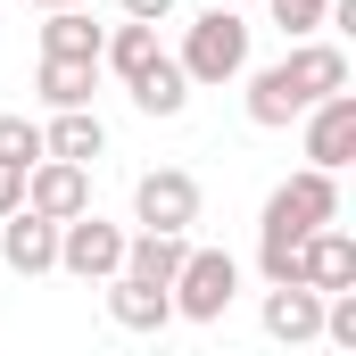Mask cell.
Instances as JSON below:
<instances>
[{
  "instance_id": "1",
  "label": "cell",
  "mask_w": 356,
  "mask_h": 356,
  "mask_svg": "<svg viewBox=\"0 0 356 356\" xmlns=\"http://www.w3.org/2000/svg\"><path fill=\"white\" fill-rule=\"evenodd\" d=\"M348 83V50L340 42H315V33H298L290 42V58H273V67H249V124H266V133H282V124H298L323 91Z\"/></svg>"
},
{
  "instance_id": "2",
  "label": "cell",
  "mask_w": 356,
  "mask_h": 356,
  "mask_svg": "<svg viewBox=\"0 0 356 356\" xmlns=\"http://www.w3.org/2000/svg\"><path fill=\"white\" fill-rule=\"evenodd\" d=\"M340 216V175L332 166H298L290 182L266 191V216H257V273L266 282H298V241L315 224Z\"/></svg>"
},
{
  "instance_id": "3",
  "label": "cell",
  "mask_w": 356,
  "mask_h": 356,
  "mask_svg": "<svg viewBox=\"0 0 356 356\" xmlns=\"http://www.w3.org/2000/svg\"><path fill=\"white\" fill-rule=\"evenodd\" d=\"M175 67L191 75V91H224L249 75V17L241 8H199L191 25H182V50Z\"/></svg>"
},
{
  "instance_id": "4",
  "label": "cell",
  "mask_w": 356,
  "mask_h": 356,
  "mask_svg": "<svg viewBox=\"0 0 356 356\" xmlns=\"http://www.w3.org/2000/svg\"><path fill=\"white\" fill-rule=\"evenodd\" d=\"M166 290H175L182 323H224L232 298H241V257H232V249H182V266H175Z\"/></svg>"
},
{
  "instance_id": "5",
  "label": "cell",
  "mask_w": 356,
  "mask_h": 356,
  "mask_svg": "<svg viewBox=\"0 0 356 356\" xmlns=\"http://www.w3.org/2000/svg\"><path fill=\"white\" fill-rule=\"evenodd\" d=\"M133 224L149 232H191L199 224V175L191 166H149L133 182Z\"/></svg>"
},
{
  "instance_id": "6",
  "label": "cell",
  "mask_w": 356,
  "mask_h": 356,
  "mask_svg": "<svg viewBox=\"0 0 356 356\" xmlns=\"http://www.w3.org/2000/svg\"><path fill=\"white\" fill-rule=\"evenodd\" d=\"M124 266V224H108V216H67L58 224V273H75V282H108V273Z\"/></svg>"
},
{
  "instance_id": "7",
  "label": "cell",
  "mask_w": 356,
  "mask_h": 356,
  "mask_svg": "<svg viewBox=\"0 0 356 356\" xmlns=\"http://www.w3.org/2000/svg\"><path fill=\"white\" fill-rule=\"evenodd\" d=\"M298 124H307V166H332V175H340V166L356 158V91H348V83L323 91Z\"/></svg>"
},
{
  "instance_id": "8",
  "label": "cell",
  "mask_w": 356,
  "mask_h": 356,
  "mask_svg": "<svg viewBox=\"0 0 356 356\" xmlns=\"http://www.w3.org/2000/svg\"><path fill=\"white\" fill-rule=\"evenodd\" d=\"M25 207L50 216V224L83 216L91 207V166H75V158H33V166H25Z\"/></svg>"
},
{
  "instance_id": "9",
  "label": "cell",
  "mask_w": 356,
  "mask_h": 356,
  "mask_svg": "<svg viewBox=\"0 0 356 356\" xmlns=\"http://www.w3.org/2000/svg\"><path fill=\"white\" fill-rule=\"evenodd\" d=\"M0 266L25 273V282H33V273H58V224L33 216V207L17 199V207L0 216Z\"/></svg>"
},
{
  "instance_id": "10",
  "label": "cell",
  "mask_w": 356,
  "mask_h": 356,
  "mask_svg": "<svg viewBox=\"0 0 356 356\" xmlns=\"http://www.w3.org/2000/svg\"><path fill=\"white\" fill-rule=\"evenodd\" d=\"M298 282H307V290H356V232L340 216L298 241Z\"/></svg>"
},
{
  "instance_id": "11",
  "label": "cell",
  "mask_w": 356,
  "mask_h": 356,
  "mask_svg": "<svg viewBox=\"0 0 356 356\" xmlns=\"http://www.w3.org/2000/svg\"><path fill=\"white\" fill-rule=\"evenodd\" d=\"M266 340H282V348L323 340V290H307V282H266Z\"/></svg>"
},
{
  "instance_id": "12",
  "label": "cell",
  "mask_w": 356,
  "mask_h": 356,
  "mask_svg": "<svg viewBox=\"0 0 356 356\" xmlns=\"http://www.w3.org/2000/svg\"><path fill=\"white\" fill-rule=\"evenodd\" d=\"M108 315L124 332H166L175 323V290L166 282H141V273H108Z\"/></svg>"
},
{
  "instance_id": "13",
  "label": "cell",
  "mask_w": 356,
  "mask_h": 356,
  "mask_svg": "<svg viewBox=\"0 0 356 356\" xmlns=\"http://www.w3.org/2000/svg\"><path fill=\"white\" fill-rule=\"evenodd\" d=\"M42 158H75V166L108 158V124H99L91 108H50V124H42Z\"/></svg>"
},
{
  "instance_id": "14",
  "label": "cell",
  "mask_w": 356,
  "mask_h": 356,
  "mask_svg": "<svg viewBox=\"0 0 356 356\" xmlns=\"http://www.w3.org/2000/svg\"><path fill=\"white\" fill-rule=\"evenodd\" d=\"M42 58H99V25H91L83 0L42 8Z\"/></svg>"
},
{
  "instance_id": "15",
  "label": "cell",
  "mask_w": 356,
  "mask_h": 356,
  "mask_svg": "<svg viewBox=\"0 0 356 356\" xmlns=\"http://www.w3.org/2000/svg\"><path fill=\"white\" fill-rule=\"evenodd\" d=\"M182 249H191V232H124V266L116 273H141V282H175V266H182Z\"/></svg>"
},
{
  "instance_id": "16",
  "label": "cell",
  "mask_w": 356,
  "mask_h": 356,
  "mask_svg": "<svg viewBox=\"0 0 356 356\" xmlns=\"http://www.w3.org/2000/svg\"><path fill=\"white\" fill-rule=\"evenodd\" d=\"M124 91H133V108H141V116H182V108H191V75L175 67V50H166L158 67H141Z\"/></svg>"
},
{
  "instance_id": "17",
  "label": "cell",
  "mask_w": 356,
  "mask_h": 356,
  "mask_svg": "<svg viewBox=\"0 0 356 356\" xmlns=\"http://www.w3.org/2000/svg\"><path fill=\"white\" fill-rule=\"evenodd\" d=\"M33 91H42L50 108H91V91H99V58H42Z\"/></svg>"
},
{
  "instance_id": "18",
  "label": "cell",
  "mask_w": 356,
  "mask_h": 356,
  "mask_svg": "<svg viewBox=\"0 0 356 356\" xmlns=\"http://www.w3.org/2000/svg\"><path fill=\"white\" fill-rule=\"evenodd\" d=\"M0 158H8V166H33V158H42V124H33V116H0Z\"/></svg>"
},
{
  "instance_id": "19",
  "label": "cell",
  "mask_w": 356,
  "mask_h": 356,
  "mask_svg": "<svg viewBox=\"0 0 356 356\" xmlns=\"http://www.w3.org/2000/svg\"><path fill=\"white\" fill-rule=\"evenodd\" d=\"M323 8H332V0H266V17L290 42H298V33H323Z\"/></svg>"
},
{
  "instance_id": "20",
  "label": "cell",
  "mask_w": 356,
  "mask_h": 356,
  "mask_svg": "<svg viewBox=\"0 0 356 356\" xmlns=\"http://www.w3.org/2000/svg\"><path fill=\"white\" fill-rule=\"evenodd\" d=\"M116 8H124V17H141V25H166L182 0H116Z\"/></svg>"
},
{
  "instance_id": "21",
  "label": "cell",
  "mask_w": 356,
  "mask_h": 356,
  "mask_svg": "<svg viewBox=\"0 0 356 356\" xmlns=\"http://www.w3.org/2000/svg\"><path fill=\"white\" fill-rule=\"evenodd\" d=\"M17 199H25V166H8V158H0V216H8Z\"/></svg>"
},
{
  "instance_id": "22",
  "label": "cell",
  "mask_w": 356,
  "mask_h": 356,
  "mask_svg": "<svg viewBox=\"0 0 356 356\" xmlns=\"http://www.w3.org/2000/svg\"><path fill=\"white\" fill-rule=\"evenodd\" d=\"M33 8H67V0H33Z\"/></svg>"
}]
</instances>
